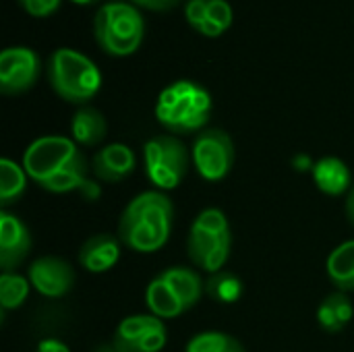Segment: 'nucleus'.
<instances>
[{"label": "nucleus", "instance_id": "nucleus-1", "mask_svg": "<svg viewBox=\"0 0 354 352\" xmlns=\"http://www.w3.org/2000/svg\"><path fill=\"white\" fill-rule=\"evenodd\" d=\"M23 168L37 187L54 195L81 191L91 170L79 145L62 135L31 141L23 154Z\"/></svg>", "mask_w": 354, "mask_h": 352}, {"label": "nucleus", "instance_id": "nucleus-2", "mask_svg": "<svg viewBox=\"0 0 354 352\" xmlns=\"http://www.w3.org/2000/svg\"><path fill=\"white\" fill-rule=\"evenodd\" d=\"M174 205L164 191H143L133 197L120 214L118 239L135 253L160 251L172 232Z\"/></svg>", "mask_w": 354, "mask_h": 352}, {"label": "nucleus", "instance_id": "nucleus-3", "mask_svg": "<svg viewBox=\"0 0 354 352\" xmlns=\"http://www.w3.org/2000/svg\"><path fill=\"white\" fill-rule=\"evenodd\" d=\"M212 93L189 79L164 87L156 100V118L170 135L201 133L212 118Z\"/></svg>", "mask_w": 354, "mask_h": 352}, {"label": "nucleus", "instance_id": "nucleus-4", "mask_svg": "<svg viewBox=\"0 0 354 352\" xmlns=\"http://www.w3.org/2000/svg\"><path fill=\"white\" fill-rule=\"evenodd\" d=\"M48 83L54 93L75 106H87L102 89V71L85 54L73 48H58L48 60Z\"/></svg>", "mask_w": 354, "mask_h": 352}, {"label": "nucleus", "instance_id": "nucleus-5", "mask_svg": "<svg viewBox=\"0 0 354 352\" xmlns=\"http://www.w3.org/2000/svg\"><path fill=\"white\" fill-rule=\"evenodd\" d=\"M93 37L100 50L108 56H131L143 44L145 19L141 10L131 2H106L93 15Z\"/></svg>", "mask_w": 354, "mask_h": 352}, {"label": "nucleus", "instance_id": "nucleus-6", "mask_svg": "<svg viewBox=\"0 0 354 352\" xmlns=\"http://www.w3.org/2000/svg\"><path fill=\"white\" fill-rule=\"evenodd\" d=\"M187 253L193 266L209 276L224 270L232 253V230L222 210L207 207L197 214L189 228Z\"/></svg>", "mask_w": 354, "mask_h": 352}, {"label": "nucleus", "instance_id": "nucleus-7", "mask_svg": "<svg viewBox=\"0 0 354 352\" xmlns=\"http://www.w3.org/2000/svg\"><path fill=\"white\" fill-rule=\"evenodd\" d=\"M193 158L176 135H158L143 145L145 176L158 191L176 189L189 174Z\"/></svg>", "mask_w": 354, "mask_h": 352}, {"label": "nucleus", "instance_id": "nucleus-8", "mask_svg": "<svg viewBox=\"0 0 354 352\" xmlns=\"http://www.w3.org/2000/svg\"><path fill=\"white\" fill-rule=\"evenodd\" d=\"M234 141L224 129H203L191 147L193 166L207 183L224 180L234 166Z\"/></svg>", "mask_w": 354, "mask_h": 352}, {"label": "nucleus", "instance_id": "nucleus-9", "mask_svg": "<svg viewBox=\"0 0 354 352\" xmlns=\"http://www.w3.org/2000/svg\"><path fill=\"white\" fill-rule=\"evenodd\" d=\"M166 342V324L151 313L124 317L112 338L114 352H162Z\"/></svg>", "mask_w": 354, "mask_h": 352}, {"label": "nucleus", "instance_id": "nucleus-10", "mask_svg": "<svg viewBox=\"0 0 354 352\" xmlns=\"http://www.w3.org/2000/svg\"><path fill=\"white\" fill-rule=\"evenodd\" d=\"M41 60L33 48L10 46L0 52V91L4 95H23L39 79Z\"/></svg>", "mask_w": 354, "mask_h": 352}, {"label": "nucleus", "instance_id": "nucleus-11", "mask_svg": "<svg viewBox=\"0 0 354 352\" xmlns=\"http://www.w3.org/2000/svg\"><path fill=\"white\" fill-rule=\"evenodd\" d=\"M31 286L46 299H62L75 286V272L68 261L56 255L37 257L27 268Z\"/></svg>", "mask_w": 354, "mask_h": 352}, {"label": "nucleus", "instance_id": "nucleus-12", "mask_svg": "<svg viewBox=\"0 0 354 352\" xmlns=\"http://www.w3.org/2000/svg\"><path fill=\"white\" fill-rule=\"evenodd\" d=\"M31 232L27 224L6 210L0 212V268L2 272H15L31 251Z\"/></svg>", "mask_w": 354, "mask_h": 352}, {"label": "nucleus", "instance_id": "nucleus-13", "mask_svg": "<svg viewBox=\"0 0 354 352\" xmlns=\"http://www.w3.org/2000/svg\"><path fill=\"white\" fill-rule=\"evenodd\" d=\"M137 158L127 143H110L95 151L91 160V174L102 183H120L135 172Z\"/></svg>", "mask_w": 354, "mask_h": 352}, {"label": "nucleus", "instance_id": "nucleus-14", "mask_svg": "<svg viewBox=\"0 0 354 352\" xmlns=\"http://www.w3.org/2000/svg\"><path fill=\"white\" fill-rule=\"evenodd\" d=\"M122 253V241L112 232H100L89 237L79 249V263L91 274L110 272Z\"/></svg>", "mask_w": 354, "mask_h": 352}, {"label": "nucleus", "instance_id": "nucleus-15", "mask_svg": "<svg viewBox=\"0 0 354 352\" xmlns=\"http://www.w3.org/2000/svg\"><path fill=\"white\" fill-rule=\"evenodd\" d=\"M311 176L315 180V187L330 197L348 195L354 185L348 164L336 156L319 158L311 168Z\"/></svg>", "mask_w": 354, "mask_h": 352}, {"label": "nucleus", "instance_id": "nucleus-16", "mask_svg": "<svg viewBox=\"0 0 354 352\" xmlns=\"http://www.w3.org/2000/svg\"><path fill=\"white\" fill-rule=\"evenodd\" d=\"M108 122L93 106H79L71 118V135L79 147H95L106 139Z\"/></svg>", "mask_w": 354, "mask_h": 352}, {"label": "nucleus", "instance_id": "nucleus-17", "mask_svg": "<svg viewBox=\"0 0 354 352\" xmlns=\"http://www.w3.org/2000/svg\"><path fill=\"white\" fill-rule=\"evenodd\" d=\"M160 278L174 290V295L180 299V303L185 305L187 311L193 309L205 293V282H203L201 274L193 268L172 266V268L164 270L160 274Z\"/></svg>", "mask_w": 354, "mask_h": 352}, {"label": "nucleus", "instance_id": "nucleus-18", "mask_svg": "<svg viewBox=\"0 0 354 352\" xmlns=\"http://www.w3.org/2000/svg\"><path fill=\"white\" fill-rule=\"evenodd\" d=\"M354 307L346 293L328 295L317 307V322L328 334H340L353 322Z\"/></svg>", "mask_w": 354, "mask_h": 352}, {"label": "nucleus", "instance_id": "nucleus-19", "mask_svg": "<svg viewBox=\"0 0 354 352\" xmlns=\"http://www.w3.org/2000/svg\"><path fill=\"white\" fill-rule=\"evenodd\" d=\"M326 274L336 290L354 293V239L344 241L328 255Z\"/></svg>", "mask_w": 354, "mask_h": 352}, {"label": "nucleus", "instance_id": "nucleus-20", "mask_svg": "<svg viewBox=\"0 0 354 352\" xmlns=\"http://www.w3.org/2000/svg\"><path fill=\"white\" fill-rule=\"evenodd\" d=\"M145 305H147L149 313L156 315L162 322L176 319L187 311L185 305L180 303V299L174 295V290L160 276L153 278L147 284V288H145Z\"/></svg>", "mask_w": 354, "mask_h": 352}, {"label": "nucleus", "instance_id": "nucleus-21", "mask_svg": "<svg viewBox=\"0 0 354 352\" xmlns=\"http://www.w3.org/2000/svg\"><path fill=\"white\" fill-rule=\"evenodd\" d=\"M27 178L29 176L23 166H19L10 158L0 160V205H2V210H6L17 199H21V195L27 189Z\"/></svg>", "mask_w": 354, "mask_h": 352}, {"label": "nucleus", "instance_id": "nucleus-22", "mask_svg": "<svg viewBox=\"0 0 354 352\" xmlns=\"http://www.w3.org/2000/svg\"><path fill=\"white\" fill-rule=\"evenodd\" d=\"M243 280L232 274V272H218V274H212L205 282V295L220 303V305H232L236 303L241 297H243Z\"/></svg>", "mask_w": 354, "mask_h": 352}, {"label": "nucleus", "instance_id": "nucleus-23", "mask_svg": "<svg viewBox=\"0 0 354 352\" xmlns=\"http://www.w3.org/2000/svg\"><path fill=\"white\" fill-rule=\"evenodd\" d=\"M31 290V282L27 276H21L17 272H2L0 274V307L2 311L19 309Z\"/></svg>", "mask_w": 354, "mask_h": 352}, {"label": "nucleus", "instance_id": "nucleus-24", "mask_svg": "<svg viewBox=\"0 0 354 352\" xmlns=\"http://www.w3.org/2000/svg\"><path fill=\"white\" fill-rule=\"evenodd\" d=\"M185 352H247L245 346L230 334L226 332H199L195 334L189 342Z\"/></svg>", "mask_w": 354, "mask_h": 352}, {"label": "nucleus", "instance_id": "nucleus-25", "mask_svg": "<svg viewBox=\"0 0 354 352\" xmlns=\"http://www.w3.org/2000/svg\"><path fill=\"white\" fill-rule=\"evenodd\" d=\"M207 21H212L216 27H220L222 33H226L232 27L234 12L228 0H209L207 2Z\"/></svg>", "mask_w": 354, "mask_h": 352}, {"label": "nucleus", "instance_id": "nucleus-26", "mask_svg": "<svg viewBox=\"0 0 354 352\" xmlns=\"http://www.w3.org/2000/svg\"><path fill=\"white\" fill-rule=\"evenodd\" d=\"M17 4L29 15V17H35V19H46L50 15H54L62 0H17Z\"/></svg>", "mask_w": 354, "mask_h": 352}, {"label": "nucleus", "instance_id": "nucleus-27", "mask_svg": "<svg viewBox=\"0 0 354 352\" xmlns=\"http://www.w3.org/2000/svg\"><path fill=\"white\" fill-rule=\"evenodd\" d=\"M207 2L209 0H187L185 4V19L195 31H199V27L207 19Z\"/></svg>", "mask_w": 354, "mask_h": 352}, {"label": "nucleus", "instance_id": "nucleus-28", "mask_svg": "<svg viewBox=\"0 0 354 352\" xmlns=\"http://www.w3.org/2000/svg\"><path fill=\"white\" fill-rule=\"evenodd\" d=\"M131 4H135L137 8H145V10H153V12H166L176 8L178 4L174 0H129Z\"/></svg>", "mask_w": 354, "mask_h": 352}, {"label": "nucleus", "instance_id": "nucleus-29", "mask_svg": "<svg viewBox=\"0 0 354 352\" xmlns=\"http://www.w3.org/2000/svg\"><path fill=\"white\" fill-rule=\"evenodd\" d=\"M35 352H71V349L62 340H58V338H44L37 344V351Z\"/></svg>", "mask_w": 354, "mask_h": 352}, {"label": "nucleus", "instance_id": "nucleus-30", "mask_svg": "<svg viewBox=\"0 0 354 352\" xmlns=\"http://www.w3.org/2000/svg\"><path fill=\"white\" fill-rule=\"evenodd\" d=\"M344 210H346V218H348V222L354 226V185H353V189L348 191V195H346Z\"/></svg>", "mask_w": 354, "mask_h": 352}, {"label": "nucleus", "instance_id": "nucleus-31", "mask_svg": "<svg viewBox=\"0 0 354 352\" xmlns=\"http://www.w3.org/2000/svg\"><path fill=\"white\" fill-rule=\"evenodd\" d=\"M73 4H81V6H89V4H95L100 0H71Z\"/></svg>", "mask_w": 354, "mask_h": 352}, {"label": "nucleus", "instance_id": "nucleus-32", "mask_svg": "<svg viewBox=\"0 0 354 352\" xmlns=\"http://www.w3.org/2000/svg\"><path fill=\"white\" fill-rule=\"evenodd\" d=\"M174 2H176V4H180V0H174Z\"/></svg>", "mask_w": 354, "mask_h": 352}]
</instances>
